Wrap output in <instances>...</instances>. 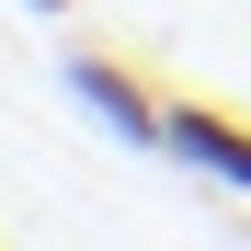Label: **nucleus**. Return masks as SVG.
I'll return each mask as SVG.
<instances>
[{
  "mask_svg": "<svg viewBox=\"0 0 251 251\" xmlns=\"http://www.w3.org/2000/svg\"><path fill=\"white\" fill-rule=\"evenodd\" d=\"M69 92H80V103H92V114L114 126V137H126V149H160V126H172V103H160V92H149V80H137V69H126V57H92V46H80V57H69Z\"/></svg>",
  "mask_w": 251,
  "mask_h": 251,
  "instance_id": "f257e3e1",
  "label": "nucleus"
},
{
  "mask_svg": "<svg viewBox=\"0 0 251 251\" xmlns=\"http://www.w3.org/2000/svg\"><path fill=\"white\" fill-rule=\"evenodd\" d=\"M160 149H172V160H194L205 183L251 194V126H240V114H217V103H172V126H160Z\"/></svg>",
  "mask_w": 251,
  "mask_h": 251,
  "instance_id": "f03ea898",
  "label": "nucleus"
}]
</instances>
